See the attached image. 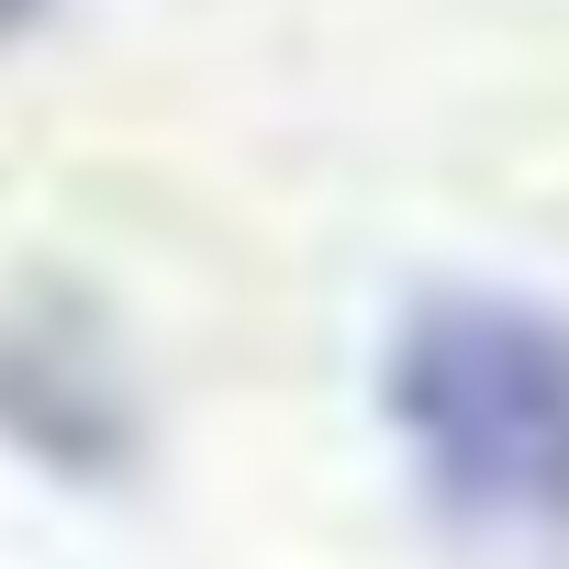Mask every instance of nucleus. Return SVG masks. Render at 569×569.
<instances>
[{
  "mask_svg": "<svg viewBox=\"0 0 569 569\" xmlns=\"http://www.w3.org/2000/svg\"><path fill=\"white\" fill-rule=\"evenodd\" d=\"M380 413L458 525H569V313L536 291H425L380 358Z\"/></svg>",
  "mask_w": 569,
  "mask_h": 569,
  "instance_id": "nucleus-1",
  "label": "nucleus"
},
{
  "mask_svg": "<svg viewBox=\"0 0 569 569\" xmlns=\"http://www.w3.org/2000/svg\"><path fill=\"white\" fill-rule=\"evenodd\" d=\"M46 12V0H0V34H12V23H34Z\"/></svg>",
  "mask_w": 569,
  "mask_h": 569,
  "instance_id": "nucleus-2",
  "label": "nucleus"
}]
</instances>
